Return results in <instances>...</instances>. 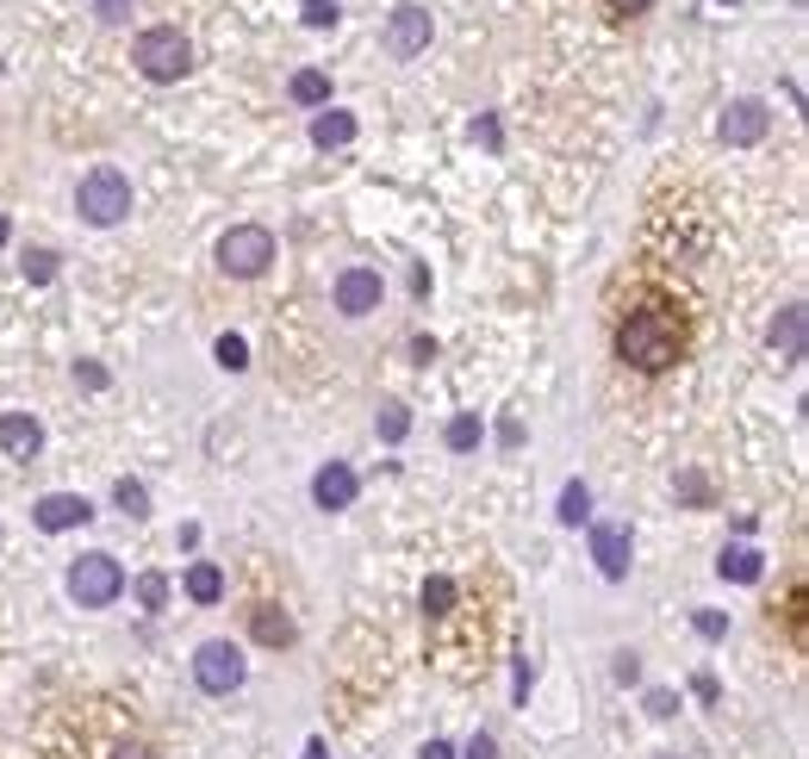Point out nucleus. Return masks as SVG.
<instances>
[{"label": "nucleus", "instance_id": "f257e3e1", "mask_svg": "<svg viewBox=\"0 0 809 759\" xmlns=\"http://www.w3.org/2000/svg\"><path fill=\"white\" fill-rule=\"evenodd\" d=\"M617 355L629 367H641V374H667L685 355V324L673 312H660V305H641V312H629L617 324Z\"/></svg>", "mask_w": 809, "mask_h": 759}, {"label": "nucleus", "instance_id": "f03ea898", "mask_svg": "<svg viewBox=\"0 0 809 759\" xmlns=\"http://www.w3.org/2000/svg\"><path fill=\"white\" fill-rule=\"evenodd\" d=\"M131 63L143 69V81H181L193 69V44L175 32V26H150V32H138V44H131Z\"/></svg>", "mask_w": 809, "mask_h": 759}, {"label": "nucleus", "instance_id": "7ed1b4c3", "mask_svg": "<svg viewBox=\"0 0 809 759\" xmlns=\"http://www.w3.org/2000/svg\"><path fill=\"white\" fill-rule=\"evenodd\" d=\"M75 206H81V219H88V224H100V231H107V224H119L131 212V181L119 169H107V162H100V169L81 174Z\"/></svg>", "mask_w": 809, "mask_h": 759}, {"label": "nucleus", "instance_id": "20e7f679", "mask_svg": "<svg viewBox=\"0 0 809 759\" xmlns=\"http://www.w3.org/2000/svg\"><path fill=\"white\" fill-rule=\"evenodd\" d=\"M274 262V231L269 224H231L219 237V269L237 274V281H255V274Z\"/></svg>", "mask_w": 809, "mask_h": 759}, {"label": "nucleus", "instance_id": "39448f33", "mask_svg": "<svg viewBox=\"0 0 809 759\" xmlns=\"http://www.w3.org/2000/svg\"><path fill=\"white\" fill-rule=\"evenodd\" d=\"M119 591H125V567H119L112 554H81L75 567H69V598H75L81 610H107Z\"/></svg>", "mask_w": 809, "mask_h": 759}, {"label": "nucleus", "instance_id": "423d86ee", "mask_svg": "<svg viewBox=\"0 0 809 759\" xmlns=\"http://www.w3.org/2000/svg\"><path fill=\"white\" fill-rule=\"evenodd\" d=\"M243 672H250V666H243L237 641H206V648L193 654V685L206 697H231L243 685Z\"/></svg>", "mask_w": 809, "mask_h": 759}, {"label": "nucleus", "instance_id": "0eeeda50", "mask_svg": "<svg viewBox=\"0 0 809 759\" xmlns=\"http://www.w3.org/2000/svg\"><path fill=\"white\" fill-rule=\"evenodd\" d=\"M381 274L374 269H343L336 274V312L343 317H367V312H381Z\"/></svg>", "mask_w": 809, "mask_h": 759}, {"label": "nucleus", "instance_id": "6e6552de", "mask_svg": "<svg viewBox=\"0 0 809 759\" xmlns=\"http://www.w3.org/2000/svg\"><path fill=\"white\" fill-rule=\"evenodd\" d=\"M417 50H429V13L424 7H398V13L386 19V57L412 63Z\"/></svg>", "mask_w": 809, "mask_h": 759}, {"label": "nucleus", "instance_id": "1a4fd4ad", "mask_svg": "<svg viewBox=\"0 0 809 759\" xmlns=\"http://www.w3.org/2000/svg\"><path fill=\"white\" fill-rule=\"evenodd\" d=\"M88 517H94V505H88L81 492H50V498H38V505H32V523H38V529H50V536L81 529Z\"/></svg>", "mask_w": 809, "mask_h": 759}, {"label": "nucleus", "instance_id": "9d476101", "mask_svg": "<svg viewBox=\"0 0 809 759\" xmlns=\"http://www.w3.org/2000/svg\"><path fill=\"white\" fill-rule=\"evenodd\" d=\"M591 560L604 579H629V523H591Z\"/></svg>", "mask_w": 809, "mask_h": 759}, {"label": "nucleus", "instance_id": "9b49d317", "mask_svg": "<svg viewBox=\"0 0 809 759\" xmlns=\"http://www.w3.org/2000/svg\"><path fill=\"white\" fill-rule=\"evenodd\" d=\"M766 125H772V112H766V100H735L729 112H722V143H735V150H747V143H760Z\"/></svg>", "mask_w": 809, "mask_h": 759}, {"label": "nucleus", "instance_id": "f8f14e48", "mask_svg": "<svg viewBox=\"0 0 809 759\" xmlns=\"http://www.w3.org/2000/svg\"><path fill=\"white\" fill-rule=\"evenodd\" d=\"M355 492H362V479H355L350 461H331V467H317V479H312V498L324 510H350Z\"/></svg>", "mask_w": 809, "mask_h": 759}, {"label": "nucleus", "instance_id": "ddd939ff", "mask_svg": "<svg viewBox=\"0 0 809 759\" xmlns=\"http://www.w3.org/2000/svg\"><path fill=\"white\" fill-rule=\"evenodd\" d=\"M0 448H7L13 461H32L38 448H44V429H38V417L7 412V417H0Z\"/></svg>", "mask_w": 809, "mask_h": 759}, {"label": "nucleus", "instance_id": "4468645a", "mask_svg": "<svg viewBox=\"0 0 809 759\" xmlns=\"http://www.w3.org/2000/svg\"><path fill=\"white\" fill-rule=\"evenodd\" d=\"M350 138H355V112L317 107V119H312V143H317V150H343Z\"/></svg>", "mask_w": 809, "mask_h": 759}, {"label": "nucleus", "instance_id": "2eb2a0df", "mask_svg": "<svg viewBox=\"0 0 809 759\" xmlns=\"http://www.w3.org/2000/svg\"><path fill=\"white\" fill-rule=\"evenodd\" d=\"M250 629H255V641H262V648H286V641H293V617H286L281 604H255Z\"/></svg>", "mask_w": 809, "mask_h": 759}, {"label": "nucleus", "instance_id": "dca6fc26", "mask_svg": "<svg viewBox=\"0 0 809 759\" xmlns=\"http://www.w3.org/2000/svg\"><path fill=\"white\" fill-rule=\"evenodd\" d=\"M772 348L785 355V362L803 355V305H785V312L772 317Z\"/></svg>", "mask_w": 809, "mask_h": 759}, {"label": "nucleus", "instance_id": "f3484780", "mask_svg": "<svg viewBox=\"0 0 809 759\" xmlns=\"http://www.w3.org/2000/svg\"><path fill=\"white\" fill-rule=\"evenodd\" d=\"M716 573H722V579H735V586H754V579L766 573V554L760 548H722Z\"/></svg>", "mask_w": 809, "mask_h": 759}, {"label": "nucleus", "instance_id": "a211bd4d", "mask_svg": "<svg viewBox=\"0 0 809 759\" xmlns=\"http://www.w3.org/2000/svg\"><path fill=\"white\" fill-rule=\"evenodd\" d=\"M555 517L567 523V529L591 523V486H586V479H567V486H560V510H555Z\"/></svg>", "mask_w": 809, "mask_h": 759}, {"label": "nucleus", "instance_id": "6ab92c4d", "mask_svg": "<svg viewBox=\"0 0 809 759\" xmlns=\"http://www.w3.org/2000/svg\"><path fill=\"white\" fill-rule=\"evenodd\" d=\"M188 598L193 604H219L224 598V573L212 567V560H193L188 567Z\"/></svg>", "mask_w": 809, "mask_h": 759}, {"label": "nucleus", "instance_id": "aec40b11", "mask_svg": "<svg viewBox=\"0 0 809 759\" xmlns=\"http://www.w3.org/2000/svg\"><path fill=\"white\" fill-rule=\"evenodd\" d=\"M293 100H300V107H331V75H324V69H300V75H293Z\"/></svg>", "mask_w": 809, "mask_h": 759}, {"label": "nucleus", "instance_id": "412c9836", "mask_svg": "<svg viewBox=\"0 0 809 759\" xmlns=\"http://www.w3.org/2000/svg\"><path fill=\"white\" fill-rule=\"evenodd\" d=\"M112 505L125 510V517H143V510H150V492H143V479H119V486H112Z\"/></svg>", "mask_w": 809, "mask_h": 759}, {"label": "nucleus", "instance_id": "4be33fe9", "mask_svg": "<svg viewBox=\"0 0 809 759\" xmlns=\"http://www.w3.org/2000/svg\"><path fill=\"white\" fill-rule=\"evenodd\" d=\"M448 604H455V579L436 573V579L424 586V617H448Z\"/></svg>", "mask_w": 809, "mask_h": 759}, {"label": "nucleus", "instance_id": "5701e85b", "mask_svg": "<svg viewBox=\"0 0 809 759\" xmlns=\"http://www.w3.org/2000/svg\"><path fill=\"white\" fill-rule=\"evenodd\" d=\"M412 436V412L405 405H381V443H405Z\"/></svg>", "mask_w": 809, "mask_h": 759}, {"label": "nucleus", "instance_id": "b1692460", "mask_svg": "<svg viewBox=\"0 0 809 759\" xmlns=\"http://www.w3.org/2000/svg\"><path fill=\"white\" fill-rule=\"evenodd\" d=\"M219 367H231V374H243V367H250V343H243L237 331L219 336Z\"/></svg>", "mask_w": 809, "mask_h": 759}, {"label": "nucleus", "instance_id": "393cba45", "mask_svg": "<svg viewBox=\"0 0 809 759\" xmlns=\"http://www.w3.org/2000/svg\"><path fill=\"white\" fill-rule=\"evenodd\" d=\"M448 448H455V455H467V448H479V417H474V412H461L455 424H448Z\"/></svg>", "mask_w": 809, "mask_h": 759}, {"label": "nucleus", "instance_id": "a878e982", "mask_svg": "<svg viewBox=\"0 0 809 759\" xmlns=\"http://www.w3.org/2000/svg\"><path fill=\"white\" fill-rule=\"evenodd\" d=\"M138 604H143V610H162V604H169V573H143V579H138Z\"/></svg>", "mask_w": 809, "mask_h": 759}, {"label": "nucleus", "instance_id": "bb28decb", "mask_svg": "<svg viewBox=\"0 0 809 759\" xmlns=\"http://www.w3.org/2000/svg\"><path fill=\"white\" fill-rule=\"evenodd\" d=\"M26 281L32 286L57 281V250H26Z\"/></svg>", "mask_w": 809, "mask_h": 759}, {"label": "nucleus", "instance_id": "cd10ccee", "mask_svg": "<svg viewBox=\"0 0 809 759\" xmlns=\"http://www.w3.org/2000/svg\"><path fill=\"white\" fill-rule=\"evenodd\" d=\"M691 629H698L704 641H722V635H729V617H722V610H698V617H691Z\"/></svg>", "mask_w": 809, "mask_h": 759}, {"label": "nucleus", "instance_id": "c85d7f7f", "mask_svg": "<svg viewBox=\"0 0 809 759\" xmlns=\"http://www.w3.org/2000/svg\"><path fill=\"white\" fill-rule=\"evenodd\" d=\"M679 498H685V505H710V479H704V474H679Z\"/></svg>", "mask_w": 809, "mask_h": 759}, {"label": "nucleus", "instance_id": "c756f323", "mask_svg": "<svg viewBox=\"0 0 809 759\" xmlns=\"http://www.w3.org/2000/svg\"><path fill=\"white\" fill-rule=\"evenodd\" d=\"M300 13H305V26H317V32H324V26H336V0H305Z\"/></svg>", "mask_w": 809, "mask_h": 759}, {"label": "nucleus", "instance_id": "7c9ffc66", "mask_svg": "<svg viewBox=\"0 0 809 759\" xmlns=\"http://www.w3.org/2000/svg\"><path fill=\"white\" fill-rule=\"evenodd\" d=\"M75 386H88V393H100V386H107V367H94V362H75Z\"/></svg>", "mask_w": 809, "mask_h": 759}, {"label": "nucleus", "instance_id": "2f4dec72", "mask_svg": "<svg viewBox=\"0 0 809 759\" xmlns=\"http://www.w3.org/2000/svg\"><path fill=\"white\" fill-rule=\"evenodd\" d=\"M610 7V19H635V13H648L654 0H604Z\"/></svg>", "mask_w": 809, "mask_h": 759}, {"label": "nucleus", "instance_id": "473e14b6", "mask_svg": "<svg viewBox=\"0 0 809 759\" xmlns=\"http://www.w3.org/2000/svg\"><path fill=\"white\" fill-rule=\"evenodd\" d=\"M673 710H679V697L673 691H648V716H673Z\"/></svg>", "mask_w": 809, "mask_h": 759}, {"label": "nucleus", "instance_id": "72a5a7b5", "mask_svg": "<svg viewBox=\"0 0 809 759\" xmlns=\"http://www.w3.org/2000/svg\"><path fill=\"white\" fill-rule=\"evenodd\" d=\"M617 679H623V685H635V679H641V660H635V654H629V648H623V654H617Z\"/></svg>", "mask_w": 809, "mask_h": 759}, {"label": "nucleus", "instance_id": "f704fd0d", "mask_svg": "<svg viewBox=\"0 0 809 759\" xmlns=\"http://www.w3.org/2000/svg\"><path fill=\"white\" fill-rule=\"evenodd\" d=\"M467 759H498V741L493 735H474V741H467Z\"/></svg>", "mask_w": 809, "mask_h": 759}, {"label": "nucleus", "instance_id": "c9c22d12", "mask_svg": "<svg viewBox=\"0 0 809 759\" xmlns=\"http://www.w3.org/2000/svg\"><path fill=\"white\" fill-rule=\"evenodd\" d=\"M498 443L517 448V443H524V424H517V417H505V424H498Z\"/></svg>", "mask_w": 809, "mask_h": 759}, {"label": "nucleus", "instance_id": "e433bc0d", "mask_svg": "<svg viewBox=\"0 0 809 759\" xmlns=\"http://www.w3.org/2000/svg\"><path fill=\"white\" fill-rule=\"evenodd\" d=\"M112 759H156V753H150V747H143V741H125V747H119V753H112Z\"/></svg>", "mask_w": 809, "mask_h": 759}, {"label": "nucleus", "instance_id": "4c0bfd02", "mask_svg": "<svg viewBox=\"0 0 809 759\" xmlns=\"http://www.w3.org/2000/svg\"><path fill=\"white\" fill-rule=\"evenodd\" d=\"M424 759H455V747H448V741H429V747H424Z\"/></svg>", "mask_w": 809, "mask_h": 759}, {"label": "nucleus", "instance_id": "58836bf2", "mask_svg": "<svg viewBox=\"0 0 809 759\" xmlns=\"http://www.w3.org/2000/svg\"><path fill=\"white\" fill-rule=\"evenodd\" d=\"M94 7H100V19H119V13H125V0H94Z\"/></svg>", "mask_w": 809, "mask_h": 759}, {"label": "nucleus", "instance_id": "ea45409f", "mask_svg": "<svg viewBox=\"0 0 809 759\" xmlns=\"http://www.w3.org/2000/svg\"><path fill=\"white\" fill-rule=\"evenodd\" d=\"M305 759H331V747H324V741H312V747H305Z\"/></svg>", "mask_w": 809, "mask_h": 759}, {"label": "nucleus", "instance_id": "a19ab883", "mask_svg": "<svg viewBox=\"0 0 809 759\" xmlns=\"http://www.w3.org/2000/svg\"><path fill=\"white\" fill-rule=\"evenodd\" d=\"M7 237H13V224H7V212H0V250H7Z\"/></svg>", "mask_w": 809, "mask_h": 759}]
</instances>
